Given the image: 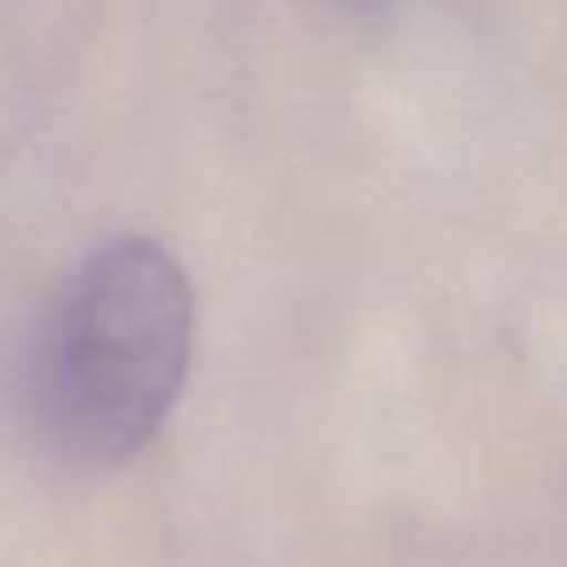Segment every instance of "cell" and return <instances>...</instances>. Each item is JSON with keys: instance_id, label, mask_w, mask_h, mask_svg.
Returning <instances> with one entry per match:
<instances>
[{"instance_id": "1", "label": "cell", "mask_w": 567, "mask_h": 567, "mask_svg": "<svg viewBox=\"0 0 567 567\" xmlns=\"http://www.w3.org/2000/svg\"><path fill=\"white\" fill-rule=\"evenodd\" d=\"M195 354V288L172 249L113 237L74 265L24 354V416L48 455L125 466L172 420Z\"/></svg>"}, {"instance_id": "2", "label": "cell", "mask_w": 567, "mask_h": 567, "mask_svg": "<svg viewBox=\"0 0 567 567\" xmlns=\"http://www.w3.org/2000/svg\"><path fill=\"white\" fill-rule=\"evenodd\" d=\"M342 4H350V9L370 12V9H381V4H389V0H342Z\"/></svg>"}]
</instances>
